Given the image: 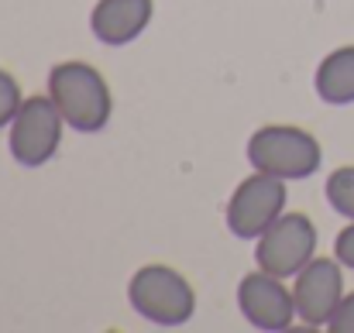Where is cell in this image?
I'll use <instances>...</instances> for the list:
<instances>
[{
    "label": "cell",
    "mask_w": 354,
    "mask_h": 333,
    "mask_svg": "<svg viewBox=\"0 0 354 333\" xmlns=\"http://www.w3.org/2000/svg\"><path fill=\"white\" fill-rule=\"evenodd\" d=\"M48 97L73 131L97 134L107 127L114 100L107 79L86 62H59L48 73Z\"/></svg>",
    "instance_id": "6da1fadb"
},
{
    "label": "cell",
    "mask_w": 354,
    "mask_h": 333,
    "mask_svg": "<svg viewBox=\"0 0 354 333\" xmlns=\"http://www.w3.org/2000/svg\"><path fill=\"white\" fill-rule=\"evenodd\" d=\"M320 141L289 124H265L248 141V162L254 172L275 175V179H310L320 169Z\"/></svg>",
    "instance_id": "7a4b0ae2"
},
{
    "label": "cell",
    "mask_w": 354,
    "mask_h": 333,
    "mask_svg": "<svg viewBox=\"0 0 354 333\" xmlns=\"http://www.w3.org/2000/svg\"><path fill=\"white\" fill-rule=\"evenodd\" d=\"M127 299L138 316H145L158 327H183L196 310V296H193L189 282L165 265L138 268L127 285Z\"/></svg>",
    "instance_id": "3957f363"
},
{
    "label": "cell",
    "mask_w": 354,
    "mask_h": 333,
    "mask_svg": "<svg viewBox=\"0 0 354 333\" xmlns=\"http://www.w3.org/2000/svg\"><path fill=\"white\" fill-rule=\"evenodd\" d=\"M317 254V227L306 213H282L261 237H258V251L254 261L261 272L289 278L299 275Z\"/></svg>",
    "instance_id": "277c9868"
},
{
    "label": "cell",
    "mask_w": 354,
    "mask_h": 333,
    "mask_svg": "<svg viewBox=\"0 0 354 333\" xmlns=\"http://www.w3.org/2000/svg\"><path fill=\"white\" fill-rule=\"evenodd\" d=\"M62 113L55 107L52 97H28L21 100V107L10 120V155L28 165L38 169L45 165L62 141Z\"/></svg>",
    "instance_id": "5b68a950"
},
{
    "label": "cell",
    "mask_w": 354,
    "mask_h": 333,
    "mask_svg": "<svg viewBox=\"0 0 354 333\" xmlns=\"http://www.w3.org/2000/svg\"><path fill=\"white\" fill-rule=\"evenodd\" d=\"M282 207H286V179L254 172L237 186L227 203V227L241 240H254L282 217Z\"/></svg>",
    "instance_id": "8992f818"
},
{
    "label": "cell",
    "mask_w": 354,
    "mask_h": 333,
    "mask_svg": "<svg viewBox=\"0 0 354 333\" xmlns=\"http://www.w3.org/2000/svg\"><path fill=\"white\" fill-rule=\"evenodd\" d=\"M296 299V316L306 327H327L337 303L344 299V275L337 258H313L292 285Z\"/></svg>",
    "instance_id": "52a82bcc"
},
{
    "label": "cell",
    "mask_w": 354,
    "mask_h": 333,
    "mask_svg": "<svg viewBox=\"0 0 354 333\" xmlns=\"http://www.w3.org/2000/svg\"><path fill=\"white\" fill-rule=\"evenodd\" d=\"M237 306L244 320L258 330H286L296 316V299L282 285L279 275L268 272H251L237 285Z\"/></svg>",
    "instance_id": "ba28073f"
},
{
    "label": "cell",
    "mask_w": 354,
    "mask_h": 333,
    "mask_svg": "<svg viewBox=\"0 0 354 333\" xmlns=\"http://www.w3.org/2000/svg\"><path fill=\"white\" fill-rule=\"evenodd\" d=\"M151 21V0H100L90 14V28L104 45L134 41Z\"/></svg>",
    "instance_id": "9c48e42d"
},
{
    "label": "cell",
    "mask_w": 354,
    "mask_h": 333,
    "mask_svg": "<svg viewBox=\"0 0 354 333\" xmlns=\"http://www.w3.org/2000/svg\"><path fill=\"white\" fill-rule=\"evenodd\" d=\"M317 93L327 104H354V45L330 52L317 69Z\"/></svg>",
    "instance_id": "30bf717a"
},
{
    "label": "cell",
    "mask_w": 354,
    "mask_h": 333,
    "mask_svg": "<svg viewBox=\"0 0 354 333\" xmlns=\"http://www.w3.org/2000/svg\"><path fill=\"white\" fill-rule=\"evenodd\" d=\"M327 200H330V207L341 217L354 220V165H341V169L330 172V179H327Z\"/></svg>",
    "instance_id": "8fae6325"
},
{
    "label": "cell",
    "mask_w": 354,
    "mask_h": 333,
    "mask_svg": "<svg viewBox=\"0 0 354 333\" xmlns=\"http://www.w3.org/2000/svg\"><path fill=\"white\" fill-rule=\"evenodd\" d=\"M21 107V90H17V79L0 69V127H7L14 120V113Z\"/></svg>",
    "instance_id": "7c38bea8"
},
{
    "label": "cell",
    "mask_w": 354,
    "mask_h": 333,
    "mask_svg": "<svg viewBox=\"0 0 354 333\" xmlns=\"http://www.w3.org/2000/svg\"><path fill=\"white\" fill-rule=\"evenodd\" d=\"M327 330H334V333H354V292H351V296H344V299L337 303V310H334V316H330Z\"/></svg>",
    "instance_id": "4fadbf2b"
},
{
    "label": "cell",
    "mask_w": 354,
    "mask_h": 333,
    "mask_svg": "<svg viewBox=\"0 0 354 333\" xmlns=\"http://www.w3.org/2000/svg\"><path fill=\"white\" fill-rule=\"evenodd\" d=\"M334 258H337L344 268H354V220L337 234V240H334Z\"/></svg>",
    "instance_id": "5bb4252c"
}]
</instances>
